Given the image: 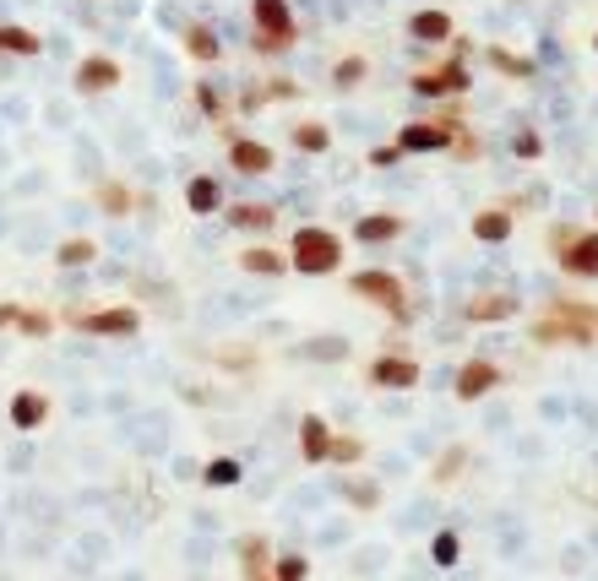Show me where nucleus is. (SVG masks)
Returning <instances> with one entry per match:
<instances>
[{
	"mask_svg": "<svg viewBox=\"0 0 598 581\" xmlns=\"http://www.w3.org/2000/svg\"><path fill=\"white\" fill-rule=\"evenodd\" d=\"M533 342L538 348H594L598 342V310L594 305H571V299H555L538 321H533Z\"/></svg>",
	"mask_w": 598,
	"mask_h": 581,
	"instance_id": "1",
	"label": "nucleus"
},
{
	"mask_svg": "<svg viewBox=\"0 0 598 581\" xmlns=\"http://www.w3.org/2000/svg\"><path fill=\"white\" fill-rule=\"evenodd\" d=\"M288 266L300 277H333L337 266H343V240H337L333 229H322V223H305L288 240Z\"/></svg>",
	"mask_w": 598,
	"mask_h": 581,
	"instance_id": "2",
	"label": "nucleus"
},
{
	"mask_svg": "<svg viewBox=\"0 0 598 581\" xmlns=\"http://www.w3.org/2000/svg\"><path fill=\"white\" fill-rule=\"evenodd\" d=\"M251 50L256 55H283L300 44V22L288 11V0H251Z\"/></svg>",
	"mask_w": 598,
	"mask_h": 581,
	"instance_id": "3",
	"label": "nucleus"
},
{
	"mask_svg": "<svg viewBox=\"0 0 598 581\" xmlns=\"http://www.w3.org/2000/svg\"><path fill=\"white\" fill-rule=\"evenodd\" d=\"M549 256L560 261V272H571V277H598V229L555 223L549 229Z\"/></svg>",
	"mask_w": 598,
	"mask_h": 581,
	"instance_id": "4",
	"label": "nucleus"
},
{
	"mask_svg": "<svg viewBox=\"0 0 598 581\" xmlns=\"http://www.w3.org/2000/svg\"><path fill=\"white\" fill-rule=\"evenodd\" d=\"M348 288L365 299V305H376V310H387L392 321H408V288H402L398 272H381V266H365V272H354L348 277Z\"/></svg>",
	"mask_w": 598,
	"mask_h": 581,
	"instance_id": "5",
	"label": "nucleus"
},
{
	"mask_svg": "<svg viewBox=\"0 0 598 581\" xmlns=\"http://www.w3.org/2000/svg\"><path fill=\"white\" fill-rule=\"evenodd\" d=\"M468 50H473V44L458 39V55L447 65H436V71H419V76H413V93H419V98H463L468 93V65H463Z\"/></svg>",
	"mask_w": 598,
	"mask_h": 581,
	"instance_id": "6",
	"label": "nucleus"
},
{
	"mask_svg": "<svg viewBox=\"0 0 598 581\" xmlns=\"http://www.w3.org/2000/svg\"><path fill=\"white\" fill-rule=\"evenodd\" d=\"M71 326H76V331H87V337H132V331H141V310H132V305L76 310V316H71Z\"/></svg>",
	"mask_w": 598,
	"mask_h": 581,
	"instance_id": "7",
	"label": "nucleus"
},
{
	"mask_svg": "<svg viewBox=\"0 0 598 581\" xmlns=\"http://www.w3.org/2000/svg\"><path fill=\"white\" fill-rule=\"evenodd\" d=\"M120 82H126V71H120L115 55H82V65H76V93H82V98L115 93Z\"/></svg>",
	"mask_w": 598,
	"mask_h": 581,
	"instance_id": "8",
	"label": "nucleus"
},
{
	"mask_svg": "<svg viewBox=\"0 0 598 581\" xmlns=\"http://www.w3.org/2000/svg\"><path fill=\"white\" fill-rule=\"evenodd\" d=\"M398 147H402V152H452V115L402 126L398 130Z\"/></svg>",
	"mask_w": 598,
	"mask_h": 581,
	"instance_id": "9",
	"label": "nucleus"
},
{
	"mask_svg": "<svg viewBox=\"0 0 598 581\" xmlns=\"http://www.w3.org/2000/svg\"><path fill=\"white\" fill-rule=\"evenodd\" d=\"M370 387L381 391H413L419 387V359H408V353H381V359H370Z\"/></svg>",
	"mask_w": 598,
	"mask_h": 581,
	"instance_id": "10",
	"label": "nucleus"
},
{
	"mask_svg": "<svg viewBox=\"0 0 598 581\" xmlns=\"http://www.w3.org/2000/svg\"><path fill=\"white\" fill-rule=\"evenodd\" d=\"M501 381H506V376H501L490 359H468L463 370H458V381H452V391H458V402H479V397H490Z\"/></svg>",
	"mask_w": 598,
	"mask_h": 581,
	"instance_id": "11",
	"label": "nucleus"
},
{
	"mask_svg": "<svg viewBox=\"0 0 598 581\" xmlns=\"http://www.w3.org/2000/svg\"><path fill=\"white\" fill-rule=\"evenodd\" d=\"M517 234V212L512 207H484V212H473V240L479 245H506Z\"/></svg>",
	"mask_w": 598,
	"mask_h": 581,
	"instance_id": "12",
	"label": "nucleus"
},
{
	"mask_svg": "<svg viewBox=\"0 0 598 581\" xmlns=\"http://www.w3.org/2000/svg\"><path fill=\"white\" fill-rule=\"evenodd\" d=\"M517 316V294H473L463 305V321L490 326V321H512Z\"/></svg>",
	"mask_w": 598,
	"mask_h": 581,
	"instance_id": "13",
	"label": "nucleus"
},
{
	"mask_svg": "<svg viewBox=\"0 0 598 581\" xmlns=\"http://www.w3.org/2000/svg\"><path fill=\"white\" fill-rule=\"evenodd\" d=\"M229 163H234V175H266L272 169V147L251 141V136H234L229 141Z\"/></svg>",
	"mask_w": 598,
	"mask_h": 581,
	"instance_id": "14",
	"label": "nucleus"
},
{
	"mask_svg": "<svg viewBox=\"0 0 598 581\" xmlns=\"http://www.w3.org/2000/svg\"><path fill=\"white\" fill-rule=\"evenodd\" d=\"M402 229H408V223H402L398 212H365V218L354 223V240H359V245H387V240H398Z\"/></svg>",
	"mask_w": 598,
	"mask_h": 581,
	"instance_id": "15",
	"label": "nucleus"
},
{
	"mask_svg": "<svg viewBox=\"0 0 598 581\" xmlns=\"http://www.w3.org/2000/svg\"><path fill=\"white\" fill-rule=\"evenodd\" d=\"M327 452H333V430H327V419L305 413V419H300V456L316 467V462H327Z\"/></svg>",
	"mask_w": 598,
	"mask_h": 581,
	"instance_id": "16",
	"label": "nucleus"
},
{
	"mask_svg": "<svg viewBox=\"0 0 598 581\" xmlns=\"http://www.w3.org/2000/svg\"><path fill=\"white\" fill-rule=\"evenodd\" d=\"M408 33H413L419 44H447V39H452V17H447L441 6H430V11H413V17H408Z\"/></svg>",
	"mask_w": 598,
	"mask_h": 581,
	"instance_id": "17",
	"label": "nucleus"
},
{
	"mask_svg": "<svg viewBox=\"0 0 598 581\" xmlns=\"http://www.w3.org/2000/svg\"><path fill=\"white\" fill-rule=\"evenodd\" d=\"M44 419H50V397L44 391H17L11 397V424L17 430H39Z\"/></svg>",
	"mask_w": 598,
	"mask_h": 581,
	"instance_id": "18",
	"label": "nucleus"
},
{
	"mask_svg": "<svg viewBox=\"0 0 598 581\" xmlns=\"http://www.w3.org/2000/svg\"><path fill=\"white\" fill-rule=\"evenodd\" d=\"M186 207H191L197 218H212V212L223 207V186H218L212 175H197V180L186 186Z\"/></svg>",
	"mask_w": 598,
	"mask_h": 581,
	"instance_id": "19",
	"label": "nucleus"
},
{
	"mask_svg": "<svg viewBox=\"0 0 598 581\" xmlns=\"http://www.w3.org/2000/svg\"><path fill=\"white\" fill-rule=\"evenodd\" d=\"M229 223L245 229V234H266V229L277 223V212H272L266 201H240V207H229Z\"/></svg>",
	"mask_w": 598,
	"mask_h": 581,
	"instance_id": "20",
	"label": "nucleus"
},
{
	"mask_svg": "<svg viewBox=\"0 0 598 581\" xmlns=\"http://www.w3.org/2000/svg\"><path fill=\"white\" fill-rule=\"evenodd\" d=\"M186 55L197 65H212L223 55V44H218V33H212L207 22H191V28H186Z\"/></svg>",
	"mask_w": 598,
	"mask_h": 581,
	"instance_id": "21",
	"label": "nucleus"
},
{
	"mask_svg": "<svg viewBox=\"0 0 598 581\" xmlns=\"http://www.w3.org/2000/svg\"><path fill=\"white\" fill-rule=\"evenodd\" d=\"M93 201H98V212H109V218H126V212L136 207L132 186H120V180H104V186L93 191Z\"/></svg>",
	"mask_w": 598,
	"mask_h": 581,
	"instance_id": "22",
	"label": "nucleus"
},
{
	"mask_svg": "<svg viewBox=\"0 0 598 581\" xmlns=\"http://www.w3.org/2000/svg\"><path fill=\"white\" fill-rule=\"evenodd\" d=\"M484 61L495 65V71H501V76H517V82H528L533 71H538V65H533L528 55H512V50H506V44H490V50H484Z\"/></svg>",
	"mask_w": 598,
	"mask_h": 581,
	"instance_id": "23",
	"label": "nucleus"
},
{
	"mask_svg": "<svg viewBox=\"0 0 598 581\" xmlns=\"http://www.w3.org/2000/svg\"><path fill=\"white\" fill-rule=\"evenodd\" d=\"M245 272H256V277H283L288 272V256H277V251H266V245H251L245 256H240Z\"/></svg>",
	"mask_w": 598,
	"mask_h": 581,
	"instance_id": "24",
	"label": "nucleus"
},
{
	"mask_svg": "<svg viewBox=\"0 0 598 581\" xmlns=\"http://www.w3.org/2000/svg\"><path fill=\"white\" fill-rule=\"evenodd\" d=\"M39 33L33 28H0V55H39Z\"/></svg>",
	"mask_w": 598,
	"mask_h": 581,
	"instance_id": "25",
	"label": "nucleus"
},
{
	"mask_svg": "<svg viewBox=\"0 0 598 581\" xmlns=\"http://www.w3.org/2000/svg\"><path fill=\"white\" fill-rule=\"evenodd\" d=\"M294 147H300V152H327V147H333V130L322 126V120H300V126H294Z\"/></svg>",
	"mask_w": 598,
	"mask_h": 581,
	"instance_id": "26",
	"label": "nucleus"
},
{
	"mask_svg": "<svg viewBox=\"0 0 598 581\" xmlns=\"http://www.w3.org/2000/svg\"><path fill=\"white\" fill-rule=\"evenodd\" d=\"M266 560H272V549H266L262 538H245V543H240V571H245V581L262 577Z\"/></svg>",
	"mask_w": 598,
	"mask_h": 581,
	"instance_id": "27",
	"label": "nucleus"
},
{
	"mask_svg": "<svg viewBox=\"0 0 598 581\" xmlns=\"http://www.w3.org/2000/svg\"><path fill=\"white\" fill-rule=\"evenodd\" d=\"M343 495H348L359 511H376V506H381V489H376L370 478H348V484H343Z\"/></svg>",
	"mask_w": 598,
	"mask_h": 581,
	"instance_id": "28",
	"label": "nucleus"
},
{
	"mask_svg": "<svg viewBox=\"0 0 598 581\" xmlns=\"http://www.w3.org/2000/svg\"><path fill=\"white\" fill-rule=\"evenodd\" d=\"M430 554H436V566H441V571H452V566L463 560V543H458V532H436Z\"/></svg>",
	"mask_w": 598,
	"mask_h": 581,
	"instance_id": "29",
	"label": "nucleus"
},
{
	"mask_svg": "<svg viewBox=\"0 0 598 581\" xmlns=\"http://www.w3.org/2000/svg\"><path fill=\"white\" fill-rule=\"evenodd\" d=\"M365 71H370V65H365V55H348V61H337L333 65V87H359V82H365Z\"/></svg>",
	"mask_w": 598,
	"mask_h": 581,
	"instance_id": "30",
	"label": "nucleus"
},
{
	"mask_svg": "<svg viewBox=\"0 0 598 581\" xmlns=\"http://www.w3.org/2000/svg\"><path fill=\"white\" fill-rule=\"evenodd\" d=\"M452 158H463V163H473V158H479V136H473V130H468L458 115H452Z\"/></svg>",
	"mask_w": 598,
	"mask_h": 581,
	"instance_id": "31",
	"label": "nucleus"
},
{
	"mask_svg": "<svg viewBox=\"0 0 598 581\" xmlns=\"http://www.w3.org/2000/svg\"><path fill=\"white\" fill-rule=\"evenodd\" d=\"M207 484H218V489L240 484V462H234V456H212V462H207Z\"/></svg>",
	"mask_w": 598,
	"mask_h": 581,
	"instance_id": "32",
	"label": "nucleus"
},
{
	"mask_svg": "<svg viewBox=\"0 0 598 581\" xmlns=\"http://www.w3.org/2000/svg\"><path fill=\"white\" fill-rule=\"evenodd\" d=\"M93 256H98V245H93V240H66V245L55 251V261H61V266H87Z\"/></svg>",
	"mask_w": 598,
	"mask_h": 581,
	"instance_id": "33",
	"label": "nucleus"
},
{
	"mask_svg": "<svg viewBox=\"0 0 598 581\" xmlns=\"http://www.w3.org/2000/svg\"><path fill=\"white\" fill-rule=\"evenodd\" d=\"M365 456V441H354V435H333V452H327V462H337V467H354Z\"/></svg>",
	"mask_w": 598,
	"mask_h": 581,
	"instance_id": "34",
	"label": "nucleus"
},
{
	"mask_svg": "<svg viewBox=\"0 0 598 581\" xmlns=\"http://www.w3.org/2000/svg\"><path fill=\"white\" fill-rule=\"evenodd\" d=\"M50 326H55V316H44V310H17V331L22 337H50Z\"/></svg>",
	"mask_w": 598,
	"mask_h": 581,
	"instance_id": "35",
	"label": "nucleus"
},
{
	"mask_svg": "<svg viewBox=\"0 0 598 581\" xmlns=\"http://www.w3.org/2000/svg\"><path fill=\"white\" fill-rule=\"evenodd\" d=\"M463 462H468V446H447L441 467H436V484H452V478L463 473Z\"/></svg>",
	"mask_w": 598,
	"mask_h": 581,
	"instance_id": "36",
	"label": "nucleus"
},
{
	"mask_svg": "<svg viewBox=\"0 0 598 581\" xmlns=\"http://www.w3.org/2000/svg\"><path fill=\"white\" fill-rule=\"evenodd\" d=\"M311 577V560H305V554H283V560H277V581H305Z\"/></svg>",
	"mask_w": 598,
	"mask_h": 581,
	"instance_id": "37",
	"label": "nucleus"
},
{
	"mask_svg": "<svg viewBox=\"0 0 598 581\" xmlns=\"http://www.w3.org/2000/svg\"><path fill=\"white\" fill-rule=\"evenodd\" d=\"M218 365H223V370H251V365H256V353H251V348H223V353H218Z\"/></svg>",
	"mask_w": 598,
	"mask_h": 581,
	"instance_id": "38",
	"label": "nucleus"
},
{
	"mask_svg": "<svg viewBox=\"0 0 598 581\" xmlns=\"http://www.w3.org/2000/svg\"><path fill=\"white\" fill-rule=\"evenodd\" d=\"M197 104H201V115H207V120H223V98H218V93H212L207 82L197 87Z\"/></svg>",
	"mask_w": 598,
	"mask_h": 581,
	"instance_id": "39",
	"label": "nucleus"
},
{
	"mask_svg": "<svg viewBox=\"0 0 598 581\" xmlns=\"http://www.w3.org/2000/svg\"><path fill=\"white\" fill-rule=\"evenodd\" d=\"M512 152H517V158H538V152H544V141H538V130H523V136L512 141Z\"/></svg>",
	"mask_w": 598,
	"mask_h": 581,
	"instance_id": "40",
	"label": "nucleus"
},
{
	"mask_svg": "<svg viewBox=\"0 0 598 581\" xmlns=\"http://www.w3.org/2000/svg\"><path fill=\"white\" fill-rule=\"evenodd\" d=\"M398 158H402V147H398V141H392V147H370V163H376V169H392Z\"/></svg>",
	"mask_w": 598,
	"mask_h": 581,
	"instance_id": "41",
	"label": "nucleus"
},
{
	"mask_svg": "<svg viewBox=\"0 0 598 581\" xmlns=\"http://www.w3.org/2000/svg\"><path fill=\"white\" fill-rule=\"evenodd\" d=\"M294 93H300V87H294L288 76H277V82H266V104H272V98H294Z\"/></svg>",
	"mask_w": 598,
	"mask_h": 581,
	"instance_id": "42",
	"label": "nucleus"
},
{
	"mask_svg": "<svg viewBox=\"0 0 598 581\" xmlns=\"http://www.w3.org/2000/svg\"><path fill=\"white\" fill-rule=\"evenodd\" d=\"M17 310L22 305H0V326H17Z\"/></svg>",
	"mask_w": 598,
	"mask_h": 581,
	"instance_id": "43",
	"label": "nucleus"
},
{
	"mask_svg": "<svg viewBox=\"0 0 598 581\" xmlns=\"http://www.w3.org/2000/svg\"><path fill=\"white\" fill-rule=\"evenodd\" d=\"M594 50H598V33H594Z\"/></svg>",
	"mask_w": 598,
	"mask_h": 581,
	"instance_id": "44",
	"label": "nucleus"
},
{
	"mask_svg": "<svg viewBox=\"0 0 598 581\" xmlns=\"http://www.w3.org/2000/svg\"><path fill=\"white\" fill-rule=\"evenodd\" d=\"M256 581H266V577H256ZM272 581H277V577H272Z\"/></svg>",
	"mask_w": 598,
	"mask_h": 581,
	"instance_id": "45",
	"label": "nucleus"
}]
</instances>
